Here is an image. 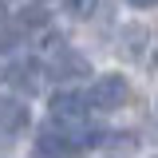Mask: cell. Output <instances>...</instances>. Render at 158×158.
Wrapping results in <instances>:
<instances>
[{
  "mask_svg": "<svg viewBox=\"0 0 158 158\" xmlns=\"http://www.w3.org/2000/svg\"><path fill=\"white\" fill-rule=\"evenodd\" d=\"M107 146L118 150V154H131V150H138V138L131 131H118V135H107Z\"/></svg>",
  "mask_w": 158,
  "mask_h": 158,
  "instance_id": "9c48e42d",
  "label": "cell"
},
{
  "mask_svg": "<svg viewBox=\"0 0 158 158\" xmlns=\"http://www.w3.org/2000/svg\"><path fill=\"white\" fill-rule=\"evenodd\" d=\"M8 83L20 87L24 95H36L40 91V67L32 63V59H16V63L8 67Z\"/></svg>",
  "mask_w": 158,
  "mask_h": 158,
  "instance_id": "8992f818",
  "label": "cell"
},
{
  "mask_svg": "<svg viewBox=\"0 0 158 158\" xmlns=\"http://www.w3.org/2000/svg\"><path fill=\"white\" fill-rule=\"evenodd\" d=\"M48 111H52L59 131H63V127H67V131H79V127L87 123V99L79 95V91H56L52 103H48Z\"/></svg>",
  "mask_w": 158,
  "mask_h": 158,
  "instance_id": "7a4b0ae2",
  "label": "cell"
},
{
  "mask_svg": "<svg viewBox=\"0 0 158 158\" xmlns=\"http://www.w3.org/2000/svg\"><path fill=\"white\" fill-rule=\"evenodd\" d=\"M127 99H131V83H127V75H99L95 83H91V95H87V103L95 107V111H118V107H127Z\"/></svg>",
  "mask_w": 158,
  "mask_h": 158,
  "instance_id": "6da1fadb",
  "label": "cell"
},
{
  "mask_svg": "<svg viewBox=\"0 0 158 158\" xmlns=\"http://www.w3.org/2000/svg\"><path fill=\"white\" fill-rule=\"evenodd\" d=\"M28 123H32V111L24 107V99L0 95V131H4V135H24Z\"/></svg>",
  "mask_w": 158,
  "mask_h": 158,
  "instance_id": "277c9868",
  "label": "cell"
},
{
  "mask_svg": "<svg viewBox=\"0 0 158 158\" xmlns=\"http://www.w3.org/2000/svg\"><path fill=\"white\" fill-rule=\"evenodd\" d=\"M63 4H67V12H75V16L87 8V0H63Z\"/></svg>",
  "mask_w": 158,
  "mask_h": 158,
  "instance_id": "8fae6325",
  "label": "cell"
},
{
  "mask_svg": "<svg viewBox=\"0 0 158 158\" xmlns=\"http://www.w3.org/2000/svg\"><path fill=\"white\" fill-rule=\"evenodd\" d=\"M44 24H48V8H40V4H28V8L16 16V24H12V28L20 32V28H44Z\"/></svg>",
  "mask_w": 158,
  "mask_h": 158,
  "instance_id": "ba28073f",
  "label": "cell"
},
{
  "mask_svg": "<svg viewBox=\"0 0 158 158\" xmlns=\"http://www.w3.org/2000/svg\"><path fill=\"white\" fill-rule=\"evenodd\" d=\"M16 44H20V32H16V28H0V56L12 52Z\"/></svg>",
  "mask_w": 158,
  "mask_h": 158,
  "instance_id": "30bf717a",
  "label": "cell"
},
{
  "mask_svg": "<svg viewBox=\"0 0 158 158\" xmlns=\"http://www.w3.org/2000/svg\"><path fill=\"white\" fill-rule=\"evenodd\" d=\"M127 4H131V8H154L158 0H127Z\"/></svg>",
  "mask_w": 158,
  "mask_h": 158,
  "instance_id": "7c38bea8",
  "label": "cell"
},
{
  "mask_svg": "<svg viewBox=\"0 0 158 158\" xmlns=\"http://www.w3.org/2000/svg\"><path fill=\"white\" fill-rule=\"evenodd\" d=\"M118 52L127 59H142V52H146V28H142V24L118 28Z\"/></svg>",
  "mask_w": 158,
  "mask_h": 158,
  "instance_id": "52a82bcc",
  "label": "cell"
},
{
  "mask_svg": "<svg viewBox=\"0 0 158 158\" xmlns=\"http://www.w3.org/2000/svg\"><path fill=\"white\" fill-rule=\"evenodd\" d=\"M87 75H91V63L75 48H63L48 59V79H56V83H71V79H87Z\"/></svg>",
  "mask_w": 158,
  "mask_h": 158,
  "instance_id": "3957f363",
  "label": "cell"
},
{
  "mask_svg": "<svg viewBox=\"0 0 158 158\" xmlns=\"http://www.w3.org/2000/svg\"><path fill=\"white\" fill-rule=\"evenodd\" d=\"M75 154V146H71V138H67V131H59V127H44L36 138V158H67Z\"/></svg>",
  "mask_w": 158,
  "mask_h": 158,
  "instance_id": "5b68a950",
  "label": "cell"
}]
</instances>
